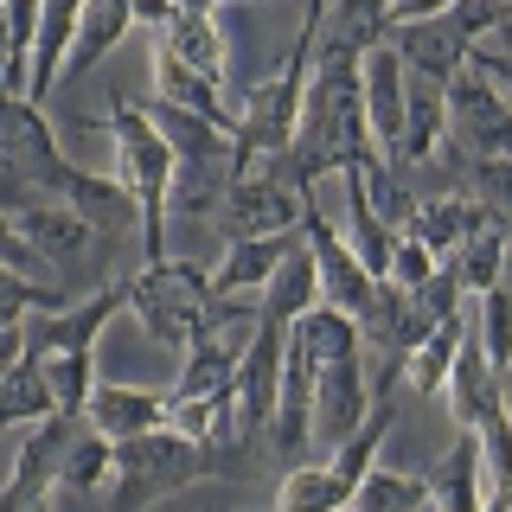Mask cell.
Wrapping results in <instances>:
<instances>
[{
	"label": "cell",
	"instance_id": "obj_24",
	"mask_svg": "<svg viewBox=\"0 0 512 512\" xmlns=\"http://www.w3.org/2000/svg\"><path fill=\"white\" fill-rule=\"evenodd\" d=\"M231 384H237V346L224 333H199L180 352V384L167 397H231Z\"/></svg>",
	"mask_w": 512,
	"mask_h": 512
},
{
	"label": "cell",
	"instance_id": "obj_44",
	"mask_svg": "<svg viewBox=\"0 0 512 512\" xmlns=\"http://www.w3.org/2000/svg\"><path fill=\"white\" fill-rule=\"evenodd\" d=\"M480 512H512V493H487V506Z\"/></svg>",
	"mask_w": 512,
	"mask_h": 512
},
{
	"label": "cell",
	"instance_id": "obj_38",
	"mask_svg": "<svg viewBox=\"0 0 512 512\" xmlns=\"http://www.w3.org/2000/svg\"><path fill=\"white\" fill-rule=\"evenodd\" d=\"M436 256H429L423 244H416V237L410 231H397V250H391V276H384V282H397V288H423L429 276H436Z\"/></svg>",
	"mask_w": 512,
	"mask_h": 512
},
{
	"label": "cell",
	"instance_id": "obj_34",
	"mask_svg": "<svg viewBox=\"0 0 512 512\" xmlns=\"http://www.w3.org/2000/svg\"><path fill=\"white\" fill-rule=\"evenodd\" d=\"M429 506V487L423 474H397V468H372L359 480V493H352L346 512H416Z\"/></svg>",
	"mask_w": 512,
	"mask_h": 512
},
{
	"label": "cell",
	"instance_id": "obj_2",
	"mask_svg": "<svg viewBox=\"0 0 512 512\" xmlns=\"http://www.w3.org/2000/svg\"><path fill=\"white\" fill-rule=\"evenodd\" d=\"M250 295H212V276L199 263H148L141 276H128V314L141 320V333H154L160 346H192L199 333H224L237 314H256L244 308Z\"/></svg>",
	"mask_w": 512,
	"mask_h": 512
},
{
	"label": "cell",
	"instance_id": "obj_37",
	"mask_svg": "<svg viewBox=\"0 0 512 512\" xmlns=\"http://www.w3.org/2000/svg\"><path fill=\"white\" fill-rule=\"evenodd\" d=\"M468 173H474V199L500 224H512V154H480Z\"/></svg>",
	"mask_w": 512,
	"mask_h": 512
},
{
	"label": "cell",
	"instance_id": "obj_30",
	"mask_svg": "<svg viewBox=\"0 0 512 512\" xmlns=\"http://www.w3.org/2000/svg\"><path fill=\"white\" fill-rule=\"evenodd\" d=\"M327 32L333 45H346V52H372V45L391 39V0H333L327 7Z\"/></svg>",
	"mask_w": 512,
	"mask_h": 512
},
{
	"label": "cell",
	"instance_id": "obj_25",
	"mask_svg": "<svg viewBox=\"0 0 512 512\" xmlns=\"http://www.w3.org/2000/svg\"><path fill=\"white\" fill-rule=\"evenodd\" d=\"M160 45H167L180 64H192L199 77L224 84V58H231V52H224V32H218L212 13H186V7H180L167 26H160Z\"/></svg>",
	"mask_w": 512,
	"mask_h": 512
},
{
	"label": "cell",
	"instance_id": "obj_32",
	"mask_svg": "<svg viewBox=\"0 0 512 512\" xmlns=\"http://www.w3.org/2000/svg\"><path fill=\"white\" fill-rule=\"evenodd\" d=\"M109 474H116V442L96 436V429L84 423V429L71 436V448H64V461H58V487H71V493H96Z\"/></svg>",
	"mask_w": 512,
	"mask_h": 512
},
{
	"label": "cell",
	"instance_id": "obj_3",
	"mask_svg": "<svg viewBox=\"0 0 512 512\" xmlns=\"http://www.w3.org/2000/svg\"><path fill=\"white\" fill-rule=\"evenodd\" d=\"M84 122L90 128L109 122L116 180L128 186V199H135V212H141V256H148V263H167V199H173V173H180L167 135L154 128L148 103H128V96H109V116H84Z\"/></svg>",
	"mask_w": 512,
	"mask_h": 512
},
{
	"label": "cell",
	"instance_id": "obj_39",
	"mask_svg": "<svg viewBox=\"0 0 512 512\" xmlns=\"http://www.w3.org/2000/svg\"><path fill=\"white\" fill-rule=\"evenodd\" d=\"M0 263L26 269V276H32V269H39V250H32L26 237H20V224H13V212H0Z\"/></svg>",
	"mask_w": 512,
	"mask_h": 512
},
{
	"label": "cell",
	"instance_id": "obj_10",
	"mask_svg": "<svg viewBox=\"0 0 512 512\" xmlns=\"http://www.w3.org/2000/svg\"><path fill=\"white\" fill-rule=\"evenodd\" d=\"M391 52L404 58V77H416V84H448V77L468 71L474 58V39L461 32L455 20H410V26H391Z\"/></svg>",
	"mask_w": 512,
	"mask_h": 512
},
{
	"label": "cell",
	"instance_id": "obj_12",
	"mask_svg": "<svg viewBox=\"0 0 512 512\" xmlns=\"http://www.w3.org/2000/svg\"><path fill=\"white\" fill-rule=\"evenodd\" d=\"M442 397H448V416H455L461 436H474L487 416H500V410H506V372H493V365H487V352H480L474 333L461 340L455 365H448Z\"/></svg>",
	"mask_w": 512,
	"mask_h": 512
},
{
	"label": "cell",
	"instance_id": "obj_6",
	"mask_svg": "<svg viewBox=\"0 0 512 512\" xmlns=\"http://www.w3.org/2000/svg\"><path fill=\"white\" fill-rule=\"evenodd\" d=\"M282 346H288V327H276V320H256V327H250V346L237 352V384H231L237 410H231V423H237V442H244V448L256 436H269V423H276Z\"/></svg>",
	"mask_w": 512,
	"mask_h": 512
},
{
	"label": "cell",
	"instance_id": "obj_41",
	"mask_svg": "<svg viewBox=\"0 0 512 512\" xmlns=\"http://www.w3.org/2000/svg\"><path fill=\"white\" fill-rule=\"evenodd\" d=\"M20 359H26V320L20 327H0V378H7Z\"/></svg>",
	"mask_w": 512,
	"mask_h": 512
},
{
	"label": "cell",
	"instance_id": "obj_40",
	"mask_svg": "<svg viewBox=\"0 0 512 512\" xmlns=\"http://www.w3.org/2000/svg\"><path fill=\"white\" fill-rule=\"evenodd\" d=\"M461 0H391V26H410V20H442L455 13Z\"/></svg>",
	"mask_w": 512,
	"mask_h": 512
},
{
	"label": "cell",
	"instance_id": "obj_13",
	"mask_svg": "<svg viewBox=\"0 0 512 512\" xmlns=\"http://www.w3.org/2000/svg\"><path fill=\"white\" fill-rule=\"evenodd\" d=\"M154 96L160 103H173V109H186V116H199V122H212L218 135H231L237 141V103H224V84H212V77H199L192 64H180L167 52V45H154Z\"/></svg>",
	"mask_w": 512,
	"mask_h": 512
},
{
	"label": "cell",
	"instance_id": "obj_36",
	"mask_svg": "<svg viewBox=\"0 0 512 512\" xmlns=\"http://www.w3.org/2000/svg\"><path fill=\"white\" fill-rule=\"evenodd\" d=\"M474 442H480V461H487V487L512 493V410L487 416V423L474 429Z\"/></svg>",
	"mask_w": 512,
	"mask_h": 512
},
{
	"label": "cell",
	"instance_id": "obj_14",
	"mask_svg": "<svg viewBox=\"0 0 512 512\" xmlns=\"http://www.w3.org/2000/svg\"><path fill=\"white\" fill-rule=\"evenodd\" d=\"M84 423L109 442L148 436V429H167V391H148V384H96Z\"/></svg>",
	"mask_w": 512,
	"mask_h": 512
},
{
	"label": "cell",
	"instance_id": "obj_22",
	"mask_svg": "<svg viewBox=\"0 0 512 512\" xmlns=\"http://www.w3.org/2000/svg\"><path fill=\"white\" fill-rule=\"evenodd\" d=\"M128 26H135V0H90L84 26H77V45H71V58H64V84H77L84 71H96V64L122 45Z\"/></svg>",
	"mask_w": 512,
	"mask_h": 512
},
{
	"label": "cell",
	"instance_id": "obj_9",
	"mask_svg": "<svg viewBox=\"0 0 512 512\" xmlns=\"http://www.w3.org/2000/svg\"><path fill=\"white\" fill-rule=\"evenodd\" d=\"M128 308V282H109L84 301H64L58 314H39L26 327V352L32 359H52V352H96V333L109 327V314Z\"/></svg>",
	"mask_w": 512,
	"mask_h": 512
},
{
	"label": "cell",
	"instance_id": "obj_42",
	"mask_svg": "<svg viewBox=\"0 0 512 512\" xmlns=\"http://www.w3.org/2000/svg\"><path fill=\"white\" fill-rule=\"evenodd\" d=\"M173 13H180L173 0H135V26H167Z\"/></svg>",
	"mask_w": 512,
	"mask_h": 512
},
{
	"label": "cell",
	"instance_id": "obj_33",
	"mask_svg": "<svg viewBox=\"0 0 512 512\" xmlns=\"http://www.w3.org/2000/svg\"><path fill=\"white\" fill-rule=\"evenodd\" d=\"M461 340H468V327H461V314H455V320H442V327L410 352V397H442L448 365H455Z\"/></svg>",
	"mask_w": 512,
	"mask_h": 512
},
{
	"label": "cell",
	"instance_id": "obj_28",
	"mask_svg": "<svg viewBox=\"0 0 512 512\" xmlns=\"http://www.w3.org/2000/svg\"><path fill=\"white\" fill-rule=\"evenodd\" d=\"M352 506V487L327 461H308V468H288L282 487H276V512H346Z\"/></svg>",
	"mask_w": 512,
	"mask_h": 512
},
{
	"label": "cell",
	"instance_id": "obj_20",
	"mask_svg": "<svg viewBox=\"0 0 512 512\" xmlns=\"http://www.w3.org/2000/svg\"><path fill=\"white\" fill-rule=\"evenodd\" d=\"M320 301V269H314V250L295 244L282 256V269L263 282V295H256V320H276V327H288V320H301Z\"/></svg>",
	"mask_w": 512,
	"mask_h": 512
},
{
	"label": "cell",
	"instance_id": "obj_27",
	"mask_svg": "<svg viewBox=\"0 0 512 512\" xmlns=\"http://www.w3.org/2000/svg\"><path fill=\"white\" fill-rule=\"evenodd\" d=\"M45 416H58V404H52V384H45V365L26 352V359L0 378V429H32V423H45Z\"/></svg>",
	"mask_w": 512,
	"mask_h": 512
},
{
	"label": "cell",
	"instance_id": "obj_18",
	"mask_svg": "<svg viewBox=\"0 0 512 512\" xmlns=\"http://www.w3.org/2000/svg\"><path fill=\"white\" fill-rule=\"evenodd\" d=\"M301 244V231H276V237H231L224 263L212 269V295H263V282L282 269V256Z\"/></svg>",
	"mask_w": 512,
	"mask_h": 512
},
{
	"label": "cell",
	"instance_id": "obj_45",
	"mask_svg": "<svg viewBox=\"0 0 512 512\" xmlns=\"http://www.w3.org/2000/svg\"><path fill=\"white\" fill-rule=\"evenodd\" d=\"M0 71H7V0H0Z\"/></svg>",
	"mask_w": 512,
	"mask_h": 512
},
{
	"label": "cell",
	"instance_id": "obj_1",
	"mask_svg": "<svg viewBox=\"0 0 512 512\" xmlns=\"http://www.w3.org/2000/svg\"><path fill=\"white\" fill-rule=\"evenodd\" d=\"M320 26H327V7H308V26L295 32L288 58L263 84H250L244 109H237V141H231V180H250V173H269L276 160L295 148V128H301V96H308L314 77V52H320Z\"/></svg>",
	"mask_w": 512,
	"mask_h": 512
},
{
	"label": "cell",
	"instance_id": "obj_26",
	"mask_svg": "<svg viewBox=\"0 0 512 512\" xmlns=\"http://www.w3.org/2000/svg\"><path fill=\"white\" fill-rule=\"evenodd\" d=\"M340 231H346L352 256L365 263V276H372V282H384V276H391V250H397V231H391V224H384V218L372 212V205H365V192L352 186V180H346V224H340Z\"/></svg>",
	"mask_w": 512,
	"mask_h": 512
},
{
	"label": "cell",
	"instance_id": "obj_43",
	"mask_svg": "<svg viewBox=\"0 0 512 512\" xmlns=\"http://www.w3.org/2000/svg\"><path fill=\"white\" fill-rule=\"evenodd\" d=\"M173 7H186V13H218V7H237V0H173Z\"/></svg>",
	"mask_w": 512,
	"mask_h": 512
},
{
	"label": "cell",
	"instance_id": "obj_17",
	"mask_svg": "<svg viewBox=\"0 0 512 512\" xmlns=\"http://www.w3.org/2000/svg\"><path fill=\"white\" fill-rule=\"evenodd\" d=\"M13 224H20V237L39 250V263H45V256H58V263H84V250H90V237H96V224L84 212H71V205H58V199L20 205Z\"/></svg>",
	"mask_w": 512,
	"mask_h": 512
},
{
	"label": "cell",
	"instance_id": "obj_23",
	"mask_svg": "<svg viewBox=\"0 0 512 512\" xmlns=\"http://www.w3.org/2000/svg\"><path fill=\"white\" fill-rule=\"evenodd\" d=\"M448 135V109H442V90L436 84H410V103H404V128H397V148H391V167L404 173L416 160H436Z\"/></svg>",
	"mask_w": 512,
	"mask_h": 512
},
{
	"label": "cell",
	"instance_id": "obj_4",
	"mask_svg": "<svg viewBox=\"0 0 512 512\" xmlns=\"http://www.w3.org/2000/svg\"><path fill=\"white\" fill-rule=\"evenodd\" d=\"M218 448L180 436V429H148V436L116 442V493H109V512H148L154 500H173V493L199 487L205 474H218Z\"/></svg>",
	"mask_w": 512,
	"mask_h": 512
},
{
	"label": "cell",
	"instance_id": "obj_8",
	"mask_svg": "<svg viewBox=\"0 0 512 512\" xmlns=\"http://www.w3.org/2000/svg\"><path fill=\"white\" fill-rule=\"evenodd\" d=\"M301 205H308V192H295L282 173H250V180L224 186L218 218L231 224V237H276L301 231Z\"/></svg>",
	"mask_w": 512,
	"mask_h": 512
},
{
	"label": "cell",
	"instance_id": "obj_21",
	"mask_svg": "<svg viewBox=\"0 0 512 512\" xmlns=\"http://www.w3.org/2000/svg\"><path fill=\"white\" fill-rule=\"evenodd\" d=\"M365 346L359 320L327 308V301H314L301 320H288V352H301L308 365H333V359H352V352Z\"/></svg>",
	"mask_w": 512,
	"mask_h": 512
},
{
	"label": "cell",
	"instance_id": "obj_16",
	"mask_svg": "<svg viewBox=\"0 0 512 512\" xmlns=\"http://www.w3.org/2000/svg\"><path fill=\"white\" fill-rule=\"evenodd\" d=\"M423 487H429V506L436 512H480L487 506V461H480V442L461 436L448 455H436L423 468Z\"/></svg>",
	"mask_w": 512,
	"mask_h": 512
},
{
	"label": "cell",
	"instance_id": "obj_19",
	"mask_svg": "<svg viewBox=\"0 0 512 512\" xmlns=\"http://www.w3.org/2000/svg\"><path fill=\"white\" fill-rule=\"evenodd\" d=\"M487 224H500V218H493L480 199H474V205H461V199H423V205L410 212L404 231H410L429 256H436V263H448V256L468 244L474 231H487Z\"/></svg>",
	"mask_w": 512,
	"mask_h": 512
},
{
	"label": "cell",
	"instance_id": "obj_35",
	"mask_svg": "<svg viewBox=\"0 0 512 512\" xmlns=\"http://www.w3.org/2000/svg\"><path fill=\"white\" fill-rule=\"evenodd\" d=\"M480 301V352H487V365L493 372H506L512 365V288L500 282V288H487V295H474Z\"/></svg>",
	"mask_w": 512,
	"mask_h": 512
},
{
	"label": "cell",
	"instance_id": "obj_29",
	"mask_svg": "<svg viewBox=\"0 0 512 512\" xmlns=\"http://www.w3.org/2000/svg\"><path fill=\"white\" fill-rule=\"evenodd\" d=\"M506 256H512V231L506 224H487V231H474L448 263H455V276H461L468 295H487V288L506 282Z\"/></svg>",
	"mask_w": 512,
	"mask_h": 512
},
{
	"label": "cell",
	"instance_id": "obj_15",
	"mask_svg": "<svg viewBox=\"0 0 512 512\" xmlns=\"http://www.w3.org/2000/svg\"><path fill=\"white\" fill-rule=\"evenodd\" d=\"M404 103H410V84H404V58L391 52V39L365 52V122H372V141L378 154L391 160L397 148V128H404Z\"/></svg>",
	"mask_w": 512,
	"mask_h": 512
},
{
	"label": "cell",
	"instance_id": "obj_31",
	"mask_svg": "<svg viewBox=\"0 0 512 512\" xmlns=\"http://www.w3.org/2000/svg\"><path fill=\"white\" fill-rule=\"evenodd\" d=\"M45 365V384H52V404L58 416H71V423H84V410H90V397H96V352H52V359H39Z\"/></svg>",
	"mask_w": 512,
	"mask_h": 512
},
{
	"label": "cell",
	"instance_id": "obj_11",
	"mask_svg": "<svg viewBox=\"0 0 512 512\" xmlns=\"http://www.w3.org/2000/svg\"><path fill=\"white\" fill-rule=\"evenodd\" d=\"M365 416H372V378H365L359 352H352V359L320 365V372H314V436L340 448Z\"/></svg>",
	"mask_w": 512,
	"mask_h": 512
},
{
	"label": "cell",
	"instance_id": "obj_5",
	"mask_svg": "<svg viewBox=\"0 0 512 512\" xmlns=\"http://www.w3.org/2000/svg\"><path fill=\"white\" fill-rule=\"evenodd\" d=\"M301 244L314 250L320 301H327V308H340V314H352V320H359V333H365V314H372V301H378V282L365 276V263L352 256L346 231H340V224H333L327 212H320L314 199L301 205Z\"/></svg>",
	"mask_w": 512,
	"mask_h": 512
},
{
	"label": "cell",
	"instance_id": "obj_7",
	"mask_svg": "<svg viewBox=\"0 0 512 512\" xmlns=\"http://www.w3.org/2000/svg\"><path fill=\"white\" fill-rule=\"evenodd\" d=\"M442 109H448V135L474 160L480 154H512V103H506L500 84H487V77L474 71V64L442 84Z\"/></svg>",
	"mask_w": 512,
	"mask_h": 512
}]
</instances>
